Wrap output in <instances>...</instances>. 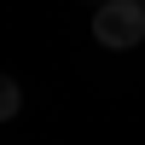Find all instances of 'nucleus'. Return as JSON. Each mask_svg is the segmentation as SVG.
Returning <instances> with one entry per match:
<instances>
[{"instance_id":"nucleus-2","label":"nucleus","mask_w":145,"mask_h":145,"mask_svg":"<svg viewBox=\"0 0 145 145\" xmlns=\"http://www.w3.org/2000/svg\"><path fill=\"white\" fill-rule=\"evenodd\" d=\"M18 110H23V87L6 76V70H0V122H12Z\"/></svg>"},{"instance_id":"nucleus-1","label":"nucleus","mask_w":145,"mask_h":145,"mask_svg":"<svg viewBox=\"0 0 145 145\" xmlns=\"http://www.w3.org/2000/svg\"><path fill=\"white\" fill-rule=\"evenodd\" d=\"M93 41L110 46V52L139 46L145 41V0H99V12H93Z\"/></svg>"}]
</instances>
